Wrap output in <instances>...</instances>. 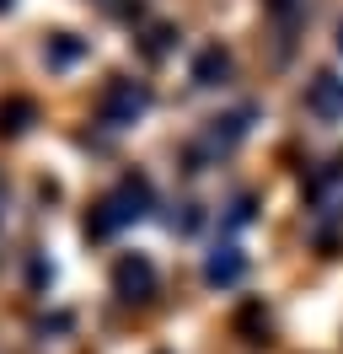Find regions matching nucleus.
Masks as SVG:
<instances>
[{
	"instance_id": "nucleus-1",
	"label": "nucleus",
	"mask_w": 343,
	"mask_h": 354,
	"mask_svg": "<svg viewBox=\"0 0 343 354\" xmlns=\"http://www.w3.org/2000/svg\"><path fill=\"white\" fill-rule=\"evenodd\" d=\"M311 204H317L322 215H343V161L338 167H322L311 177Z\"/></svg>"
},
{
	"instance_id": "nucleus-5",
	"label": "nucleus",
	"mask_w": 343,
	"mask_h": 354,
	"mask_svg": "<svg viewBox=\"0 0 343 354\" xmlns=\"http://www.w3.org/2000/svg\"><path fill=\"white\" fill-rule=\"evenodd\" d=\"M225 65H231V59H225L220 48H210V54L198 59V81H204V86H214V75H225Z\"/></svg>"
},
{
	"instance_id": "nucleus-2",
	"label": "nucleus",
	"mask_w": 343,
	"mask_h": 354,
	"mask_svg": "<svg viewBox=\"0 0 343 354\" xmlns=\"http://www.w3.org/2000/svg\"><path fill=\"white\" fill-rule=\"evenodd\" d=\"M306 102H311L322 118H343V81H338V75H317Z\"/></svg>"
},
{
	"instance_id": "nucleus-3",
	"label": "nucleus",
	"mask_w": 343,
	"mask_h": 354,
	"mask_svg": "<svg viewBox=\"0 0 343 354\" xmlns=\"http://www.w3.org/2000/svg\"><path fill=\"white\" fill-rule=\"evenodd\" d=\"M210 279L214 285H231V279H241V258H236V247H220L210 258Z\"/></svg>"
},
{
	"instance_id": "nucleus-4",
	"label": "nucleus",
	"mask_w": 343,
	"mask_h": 354,
	"mask_svg": "<svg viewBox=\"0 0 343 354\" xmlns=\"http://www.w3.org/2000/svg\"><path fill=\"white\" fill-rule=\"evenodd\" d=\"M140 108H145V91H140V86H118V91H113V102H107L113 118H118V113H140Z\"/></svg>"
}]
</instances>
